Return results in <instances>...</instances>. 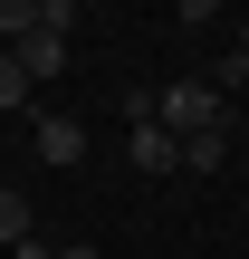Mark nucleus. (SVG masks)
Wrapping results in <instances>:
<instances>
[{"mask_svg": "<svg viewBox=\"0 0 249 259\" xmlns=\"http://www.w3.org/2000/svg\"><path fill=\"white\" fill-rule=\"evenodd\" d=\"M154 125H173V135H202V125H230V106H221V87L182 77V87H163V96H154Z\"/></svg>", "mask_w": 249, "mask_h": 259, "instance_id": "1", "label": "nucleus"}, {"mask_svg": "<svg viewBox=\"0 0 249 259\" xmlns=\"http://www.w3.org/2000/svg\"><path fill=\"white\" fill-rule=\"evenodd\" d=\"M38 163L77 173V163H86V125H77V115H38Z\"/></svg>", "mask_w": 249, "mask_h": 259, "instance_id": "2", "label": "nucleus"}, {"mask_svg": "<svg viewBox=\"0 0 249 259\" xmlns=\"http://www.w3.org/2000/svg\"><path fill=\"white\" fill-rule=\"evenodd\" d=\"M134 173H182V135L154 125V115H134Z\"/></svg>", "mask_w": 249, "mask_h": 259, "instance_id": "3", "label": "nucleus"}, {"mask_svg": "<svg viewBox=\"0 0 249 259\" xmlns=\"http://www.w3.org/2000/svg\"><path fill=\"white\" fill-rule=\"evenodd\" d=\"M221 154H230V125H202V135H182V173H221Z\"/></svg>", "mask_w": 249, "mask_h": 259, "instance_id": "4", "label": "nucleus"}, {"mask_svg": "<svg viewBox=\"0 0 249 259\" xmlns=\"http://www.w3.org/2000/svg\"><path fill=\"white\" fill-rule=\"evenodd\" d=\"M19 67H29V77H58V67H67V38H58V29L19 38Z\"/></svg>", "mask_w": 249, "mask_h": 259, "instance_id": "5", "label": "nucleus"}, {"mask_svg": "<svg viewBox=\"0 0 249 259\" xmlns=\"http://www.w3.org/2000/svg\"><path fill=\"white\" fill-rule=\"evenodd\" d=\"M29 87H38V77L19 67V48H0V115H10V106H29Z\"/></svg>", "mask_w": 249, "mask_h": 259, "instance_id": "6", "label": "nucleus"}, {"mask_svg": "<svg viewBox=\"0 0 249 259\" xmlns=\"http://www.w3.org/2000/svg\"><path fill=\"white\" fill-rule=\"evenodd\" d=\"M0 38H10V48L38 38V0H0Z\"/></svg>", "mask_w": 249, "mask_h": 259, "instance_id": "7", "label": "nucleus"}, {"mask_svg": "<svg viewBox=\"0 0 249 259\" xmlns=\"http://www.w3.org/2000/svg\"><path fill=\"white\" fill-rule=\"evenodd\" d=\"M0 240H10V250L29 240V192H10V183H0Z\"/></svg>", "mask_w": 249, "mask_h": 259, "instance_id": "8", "label": "nucleus"}, {"mask_svg": "<svg viewBox=\"0 0 249 259\" xmlns=\"http://www.w3.org/2000/svg\"><path fill=\"white\" fill-rule=\"evenodd\" d=\"M38 29H58V38H67V29H77V0H38Z\"/></svg>", "mask_w": 249, "mask_h": 259, "instance_id": "9", "label": "nucleus"}, {"mask_svg": "<svg viewBox=\"0 0 249 259\" xmlns=\"http://www.w3.org/2000/svg\"><path fill=\"white\" fill-rule=\"evenodd\" d=\"M211 10H221V0H173V19H182V29H202Z\"/></svg>", "mask_w": 249, "mask_h": 259, "instance_id": "10", "label": "nucleus"}, {"mask_svg": "<svg viewBox=\"0 0 249 259\" xmlns=\"http://www.w3.org/2000/svg\"><path fill=\"white\" fill-rule=\"evenodd\" d=\"M58 259H96V250H58Z\"/></svg>", "mask_w": 249, "mask_h": 259, "instance_id": "11", "label": "nucleus"}, {"mask_svg": "<svg viewBox=\"0 0 249 259\" xmlns=\"http://www.w3.org/2000/svg\"><path fill=\"white\" fill-rule=\"evenodd\" d=\"M240 58H249V19H240Z\"/></svg>", "mask_w": 249, "mask_h": 259, "instance_id": "12", "label": "nucleus"}]
</instances>
